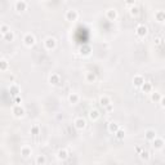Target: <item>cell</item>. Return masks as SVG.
I'll return each instance as SVG.
<instances>
[{"instance_id": "cell-38", "label": "cell", "mask_w": 165, "mask_h": 165, "mask_svg": "<svg viewBox=\"0 0 165 165\" xmlns=\"http://www.w3.org/2000/svg\"><path fill=\"white\" fill-rule=\"evenodd\" d=\"M142 150H143V148H142L141 146H137V147H136V153H137V155H139V153L142 152Z\"/></svg>"}, {"instance_id": "cell-12", "label": "cell", "mask_w": 165, "mask_h": 165, "mask_svg": "<svg viewBox=\"0 0 165 165\" xmlns=\"http://www.w3.org/2000/svg\"><path fill=\"white\" fill-rule=\"evenodd\" d=\"M156 132L153 130V129H147L146 132H144V138H146V141H148V142H152L155 138H156Z\"/></svg>"}, {"instance_id": "cell-19", "label": "cell", "mask_w": 165, "mask_h": 165, "mask_svg": "<svg viewBox=\"0 0 165 165\" xmlns=\"http://www.w3.org/2000/svg\"><path fill=\"white\" fill-rule=\"evenodd\" d=\"M155 19H156L159 23H164L165 22V10H157V12L155 13Z\"/></svg>"}, {"instance_id": "cell-31", "label": "cell", "mask_w": 165, "mask_h": 165, "mask_svg": "<svg viewBox=\"0 0 165 165\" xmlns=\"http://www.w3.org/2000/svg\"><path fill=\"white\" fill-rule=\"evenodd\" d=\"M80 53H81V56H89V54H90V46H89V45L81 46Z\"/></svg>"}, {"instance_id": "cell-24", "label": "cell", "mask_w": 165, "mask_h": 165, "mask_svg": "<svg viewBox=\"0 0 165 165\" xmlns=\"http://www.w3.org/2000/svg\"><path fill=\"white\" fill-rule=\"evenodd\" d=\"M139 157H141L142 161L147 163V161H150V159H151V155H150V152L147 151V150H142V152L139 153Z\"/></svg>"}, {"instance_id": "cell-13", "label": "cell", "mask_w": 165, "mask_h": 165, "mask_svg": "<svg viewBox=\"0 0 165 165\" xmlns=\"http://www.w3.org/2000/svg\"><path fill=\"white\" fill-rule=\"evenodd\" d=\"M21 155H22V157H30L32 155V148L27 144H25V146L21 147Z\"/></svg>"}, {"instance_id": "cell-2", "label": "cell", "mask_w": 165, "mask_h": 165, "mask_svg": "<svg viewBox=\"0 0 165 165\" xmlns=\"http://www.w3.org/2000/svg\"><path fill=\"white\" fill-rule=\"evenodd\" d=\"M23 44L26 46H34L35 43H36V39H35V35L34 34H31V32H27V34H25L23 35Z\"/></svg>"}, {"instance_id": "cell-25", "label": "cell", "mask_w": 165, "mask_h": 165, "mask_svg": "<svg viewBox=\"0 0 165 165\" xmlns=\"http://www.w3.org/2000/svg\"><path fill=\"white\" fill-rule=\"evenodd\" d=\"M0 70H2L3 72H5V71L9 70V62L5 59V58H2V59H0Z\"/></svg>"}, {"instance_id": "cell-22", "label": "cell", "mask_w": 165, "mask_h": 165, "mask_svg": "<svg viewBox=\"0 0 165 165\" xmlns=\"http://www.w3.org/2000/svg\"><path fill=\"white\" fill-rule=\"evenodd\" d=\"M141 90L143 93H147V94H150V93H152V84L150 81H144V84L141 86Z\"/></svg>"}, {"instance_id": "cell-9", "label": "cell", "mask_w": 165, "mask_h": 165, "mask_svg": "<svg viewBox=\"0 0 165 165\" xmlns=\"http://www.w3.org/2000/svg\"><path fill=\"white\" fill-rule=\"evenodd\" d=\"M164 144H165V141H164V138H161V137L156 136V138L152 141V146H153L155 150H161L164 147Z\"/></svg>"}, {"instance_id": "cell-17", "label": "cell", "mask_w": 165, "mask_h": 165, "mask_svg": "<svg viewBox=\"0 0 165 165\" xmlns=\"http://www.w3.org/2000/svg\"><path fill=\"white\" fill-rule=\"evenodd\" d=\"M111 103H112V101H111V98L110 97H108V96H101L99 97V105L103 107V108H105V107H107L108 105H111Z\"/></svg>"}, {"instance_id": "cell-3", "label": "cell", "mask_w": 165, "mask_h": 165, "mask_svg": "<svg viewBox=\"0 0 165 165\" xmlns=\"http://www.w3.org/2000/svg\"><path fill=\"white\" fill-rule=\"evenodd\" d=\"M77 18H79V12L75 9L67 10L66 14H65V19L69 21V22H75V21H77Z\"/></svg>"}, {"instance_id": "cell-20", "label": "cell", "mask_w": 165, "mask_h": 165, "mask_svg": "<svg viewBox=\"0 0 165 165\" xmlns=\"http://www.w3.org/2000/svg\"><path fill=\"white\" fill-rule=\"evenodd\" d=\"M96 80H97L96 72H92V71H86L85 72V81L86 82H94Z\"/></svg>"}, {"instance_id": "cell-1", "label": "cell", "mask_w": 165, "mask_h": 165, "mask_svg": "<svg viewBox=\"0 0 165 165\" xmlns=\"http://www.w3.org/2000/svg\"><path fill=\"white\" fill-rule=\"evenodd\" d=\"M12 113H13L14 117L21 119V117L25 116L26 110H25V107H23L22 105H13V107H12Z\"/></svg>"}, {"instance_id": "cell-8", "label": "cell", "mask_w": 165, "mask_h": 165, "mask_svg": "<svg viewBox=\"0 0 165 165\" xmlns=\"http://www.w3.org/2000/svg\"><path fill=\"white\" fill-rule=\"evenodd\" d=\"M9 93H10V96H12V97L19 96L21 86L17 84V82H10V85H9Z\"/></svg>"}, {"instance_id": "cell-34", "label": "cell", "mask_w": 165, "mask_h": 165, "mask_svg": "<svg viewBox=\"0 0 165 165\" xmlns=\"http://www.w3.org/2000/svg\"><path fill=\"white\" fill-rule=\"evenodd\" d=\"M124 3H125L126 7H133V5H136V0H124Z\"/></svg>"}, {"instance_id": "cell-21", "label": "cell", "mask_w": 165, "mask_h": 165, "mask_svg": "<svg viewBox=\"0 0 165 165\" xmlns=\"http://www.w3.org/2000/svg\"><path fill=\"white\" fill-rule=\"evenodd\" d=\"M107 129H108V132H110L111 134H115V133L119 130V129H120V125H119L117 123H115V121H111L110 124H108Z\"/></svg>"}, {"instance_id": "cell-26", "label": "cell", "mask_w": 165, "mask_h": 165, "mask_svg": "<svg viewBox=\"0 0 165 165\" xmlns=\"http://www.w3.org/2000/svg\"><path fill=\"white\" fill-rule=\"evenodd\" d=\"M150 96H151V101L155 102V103L160 102V99H161V97H163L159 92H152V93H150Z\"/></svg>"}, {"instance_id": "cell-30", "label": "cell", "mask_w": 165, "mask_h": 165, "mask_svg": "<svg viewBox=\"0 0 165 165\" xmlns=\"http://www.w3.org/2000/svg\"><path fill=\"white\" fill-rule=\"evenodd\" d=\"M30 132H31V134H34V136H38V134H40V125H38V124H34V125L31 126Z\"/></svg>"}, {"instance_id": "cell-37", "label": "cell", "mask_w": 165, "mask_h": 165, "mask_svg": "<svg viewBox=\"0 0 165 165\" xmlns=\"http://www.w3.org/2000/svg\"><path fill=\"white\" fill-rule=\"evenodd\" d=\"M105 110H106L107 112H110V111H112V110H113V105H112V103H111V105H108L107 107H105Z\"/></svg>"}, {"instance_id": "cell-35", "label": "cell", "mask_w": 165, "mask_h": 165, "mask_svg": "<svg viewBox=\"0 0 165 165\" xmlns=\"http://www.w3.org/2000/svg\"><path fill=\"white\" fill-rule=\"evenodd\" d=\"M155 44H156V45H161L163 44V39L161 38H156V39H155Z\"/></svg>"}, {"instance_id": "cell-33", "label": "cell", "mask_w": 165, "mask_h": 165, "mask_svg": "<svg viewBox=\"0 0 165 165\" xmlns=\"http://www.w3.org/2000/svg\"><path fill=\"white\" fill-rule=\"evenodd\" d=\"M12 102H13V105H21V103H22V98L19 96H14V97H12Z\"/></svg>"}, {"instance_id": "cell-4", "label": "cell", "mask_w": 165, "mask_h": 165, "mask_svg": "<svg viewBox=\"0 0 165 165\" xmlns=\"http://www.w3.org/2000/svg\"><path fill=\"white\" fill-rule=\"evenodd\" d=\"M44 46L46 50H54L56 46H57V40L53 38V36H48L45 40H44Z\"/></svg>"}, {"instance_id": "cell-10", "label": "cell", "mask_w": 165, "mask_h": 165, "mask_svg": "<svg viewBox=\"0 0 165 165\" xmlns=\"http://www.w3.org/2000/svg\"><path fill=\"white\" fill-rule=\"evenodd\" d=\"M117 10L115 8H110V9H107L106 10V18L107 19H110V21H115L117 18Z\"/></svg>"}, {"instance_id": "cell-29", "label": "cell", "mask_w": 165, "mask_h": 165, "mask_svg": "<svg viewBox=\"0 0 165 165\" xmlns=\"http://www.w3.org/2000/svg\"><path fill=\"white\" fill-rule=\"evenodd\" d=\"M129 13H130L132 17H137L139 14V8L137 5H133V7H130V9H129Z\"/></svg>"}, {"instance_id": "cell-23", "label": "cell", "mask_w": 165, "mask_h": 165, "mask_svg": "<svg viewBox=\"0 0 165 165\" xmlns=\"http://www.w3.org/2000/svg\"><path fill=\"white\" fill-rule=\"evenodd\" d=\"M14 38H15V35H14L13 31H9V32H7L5 35H2V39H3L4 41H7V43H10V41H13Z\"/></svg>"}, {"instance_id": "cell-6", "label": "cell", "mask_w": 165, "mask_h": 165, "mask_svg": "<svg viewBox=\"0 0 165 165\" xmlns=\"http://www.w3.org/2000/svg\"><path fill=\"white\" fill-rule=\"evenodd\" d=\"M148 32V29H147V26H144V25H138L137 27H136V35L138 36V38H144V36L147 35Z\"/></svg>"}, {"instance_id": "cell-14", "label": "cell", "mask_w": 165, "mask_h": 165, "mask_svg": "<svg viewBox=\"0 0 165 165\" xmlns=\"http://www.w3.org/2000/svg\"><path fill=\"white\" fill-rule=\"evenodd\" d=\"M144 84V77L142 75H136L133 77V85L137 88H141Z\"/></svg>"}, {"instance_id": "cell-18", "label": "cell", "mask_w": 165, "mask_h": 165, "mask_svg": "<svg viewBox=\"0 0 165 165\" xmlns=\"http://www.w3.org/2000/svg\"><path fill=\"white\" fill-rule=\"evenodd\" d=\"M79 101H80V96L77 94V93L72 92L69 94V102L71 103V105H76V103H79Z\"/></svg>"}, {"instance_id": "cell-28", "label": "cell", "mask_w": 165, "mask_h": 165, "mask_svg": "<svg viewBox=\"0 0 165 165\" xmlns=\"http://www.w3.org/2000/svg\"><path fill=\"white\" fill-rule=\"evenodd\" d=\"M113 136H115L119 141H121V139H124V137H125V130H124L123 128H120L115 134H113Z\"/></svg>"}, {"instance_id": "cell-7", "label": "cell", "mask_w": 165, "mask_h": 165, "mask_svg": "<svg viewBox=\"0 0 165 165\" xmlns=\"http://www.w3.org/2000/svg\"><path fill=\"white\" fill-rule=\"evenodd\" d=\"M74 126L77 129V130H82V129H85V126H86L85 119H82V117H76L75 120H74Z\"/></svg>"}, {"instance_id": "cell-15", "label": "cell", "mask_w": 165, "mask_h": 165, "mask_svg": "<svg viewBox=\"0 0 165 165\" xmlns=\"http://www.w3.org/2000/svg\"><path fill=\"white\" fill-rule=\"evenodd\" d=\"M67 157H69V151L65 148H61L58 150V152H57V159L61 160V161H65V160H67Z\"/></svg>"}, {"instance_id": "cell-5", "label": "cell", "mask_w": 165, "mask_h": 165, "mask_svg": "<svg viewBox=\"0 0 165 165\" xmlns=\"http://www.w3.org/2000/svg\"><path fill=\"white\" fill-rule=\"evenodd\" d=\"M14 9L15 12L18 13H23L27 10V3H26V0H17V2L14 3Z\"/></svg>"}, {"instance_id": "cell-11", "label": "cell", "mask_w": 165, "mask_h": 165, "mask_svg": "<svg viewBox=\"0 0 165 165\" xmlns=\"http://www.w3.org/2000/svg\"><path fill=\"white\" fill-rule=\"evenodd\" d=\"M49 82L52 85H58L61 82V76L59 74H56V72H52L49 75Z\"/></svg>"}, {"instance_id": "cell-27", "label": "cell", "mask_w": 165, "mask_h": 165, "mask_svg": "<svg viewBox=\"0 0 165 165\" xmlns=\"http://www.w3.org/2000/svg\"><path fill=\"white\" fill-rule=\"evenodd\" d=\"M35 163L38 164V165H44L46 163V157L44 156V155H39V156H36Z\"/></svg>"}, {"instance_id": "cell-32", "label": "cell", "mask_w": 165, "mask_h": 165, "mask_svg": "<svg viewBox=\"0 0 165 165\" xmlns=\"http://www.w3.org/2000/svg\"><path fill=\"white\" fill-rule=\"evenodd\" d=\"M10 31V27L7 25V23H2L0 25V32H2V35H5L7 32H9Z\"/></svg>"}, {"instance_id": "cell-36", "label": "cell", "mask_w": 165, "mask_h": 165, "mask_svg": "<svg viewBox=\"0 0 165 165\" xmlns=\"http://www.w3.org/2000/svg\"><path fill=\"white\" fill-rule=\"evenodd\" d=\"M159 103H160V106L165 108V96H163V97H161V99H160V102H159Z\"/></svg>"}, {"instance_id": "cell-16", "label": "cell", "mask_w": 165, "mask_h": 165, "mask_svg": "<svg viewBox=\"0 0 165 165\" xmlns=\"http://www.w3.org/2000/svg\"><path fill=\"white\" fill-rule=\"evenodd\" d=\"M88 116H89V119L92 121H96V120H98V119L101 117V113H99V111H98L97 108H92V110L89 111V113H88Z\"/></svg>"}]
</instances>
